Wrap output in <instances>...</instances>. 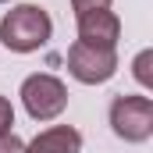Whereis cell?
<instances>
[{"instance_id":"obj_1","label":"cell","mask_w":153,"mask_h":153,"mask_svg":"<svg viewBox=\"0 0 153 153\" xmlns=\"http://www.w3.org/2000/svg\"><path fill=\"white\" fill-rule=\"evenodd\" d=\"M50 36H53V22L50 11L39 4H18L0 18V43L11 53H32L46 46Z\"/></svg>"},{"instance_id":"obj_2","label":"cell","mask_w":153,"mask_h":153,"mask_svg":"<svg viewBox=\"0 0 153 153\" xmlns=\"http://www.w3.org/2000/svg\"><path fill=\"white\" fill-rule=\"evenodd\" d=\"M22 103H25V114L32 121H53L68 111V85L57 75H46V71H36L22 82Z\"/></svg>"},{"instance_id":"obj_3","label":"cell","mask_w":153,"mask_h":153,"mask_svg":"<svg viewBox=\"0 0 153 153\" xmlns=\"http://www.w3.org/2000/svg\"><path fill=\"white\" fill-rule=\"evenodd\" d=\"M111 128L125 143H146L153 135V100L150 96H114L111 103Z\"/></svg>"},{"instance_id":"obj_4","label":"cell","mask_w":153,"mask_h":153,"mask_svg":"<svg viewBox=\"0 0 153 153\" xmlns=\"http://www.w3.org/2000/svg\"><path fill=\"white\" fill-rule=\"evenodd\" d=\"M68 71L75 82L82 85H103L111 82L117 71V50H107V46H89V43H71L68 50Z\"/></svg>"},{"instance_id":"obj_5","label":"cell","mask_w":153,"mask_h":153,"mask_svg":"<svg viewBox=\"0 0 153 153\" xmlns=\"http://www.w3.org/2000/svg\"><path fill=\"white\" fill-rule=\"evenodd\" d=\"M75 18H78V43L117 50L121 18H117L114 11H85V14H75Z\"/></svg>"},{"instance_id":"obj_6","label":"cell","mask_w":153,"mask_h":153,"mask_svg":"<svg viewBox=\"0 0 153 153\" xmlns=\"http://www.w3.org/2000/svg\"><path fill=\"white\" fill-rule=\"evenodd\" d=\"M25 153H82V135L71 125H50L32 143H25Z\"/></svg>"},{"instance_id":"obj_7","label":"cell","mask_w":153,"mask_h":153,"mask_svg":"<svg viewBox=\"0 0 153 153\" xmlns=\"http://www.w3.org/2000/svg\"><path fill=\"white\" fill-rule=\"evenodd\" d=\"M150 64H153V50H139V53H135V61H132V75H135V82H139L143 89H150V85H153Z\"/></svg>"},{"instance_id":"obj_8","label":"cell","mask_w":153,"mask_h":153,"mask_svg":"<svg viewBox=\"0 0 153 153\" xmlns=\"http://www.w3.org/2000/svg\"><path fill=\"white\" fill-rule=\"evenodd\" d=\"M7 132H14V107L7 96H0V135H7Z\"/></svg>"},{"instance_id":"obj_9","label":"cell","mask_w":153,"mask_h":153,"mask_svg":"<svg viewBox=\"0 0 153 153\" xmlns=\"http://www.w3.org/2000/svg\"><path fill=\"white\" fill-rule=\"evenodd\" d=\"M71 11L85 14V11H111V0H71Z\"/></svg>"},{"instance_id":"obj_10","label":"cell","mask_w":153,"mask_h":153,"mask_svg":"<svg viewBox=\"0 0 153 153\" xmlns=\"http://www.w3.org/2000/svg\"><path fill=\"white\" fill-rule=\"evenodd\" d=\"M0 153H25V143L14 132H7V135H0Z\"/></svg>"},{"instance_id":"obj_11","label":"cell","mask_w":153,"mask_h":153,"mask_svg":"<svg viewBox=\"0 0 153 153\" xmlns=\"http://www.w3.org/2000/svg\"><path fill=\"white\" fill-rule=\"evenodd\" d=\"M0 4H11V0H0Z\"/></svg>"}]
</instances>
